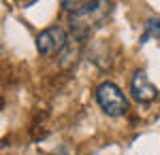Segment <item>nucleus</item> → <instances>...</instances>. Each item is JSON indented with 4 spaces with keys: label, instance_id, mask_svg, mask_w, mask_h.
<instances>
[{
    "label": "nucleus",
    "instance_id": "nucleus-1",
    "mask_svg": "<svg viewBox=\"0 0 160 155\" xmlns=\"http://www.w3.org/2000/svg\"><path fill=\"white\" fill-rule=\"evenodd\" d=\"M96 102L102 108L105 115L109 117H122L128 110V100L122 94V89L111 81H105L96 87Z\"/></svg>",
    "mask_w": 160,
    "mask_h": 155
},
{
    "label": "nucleus",
    "instance_id": "nucleus-2",
    "mask_svg": "<svg viewBox=\"0 0 160 155\" xmlns=\"http://www.w3.org/2000/svg\"><path fill=\"white\" fill-rule=\"evenodd\" d=\"M66 45H68V38L60 26H51L37 34V51L41 55H53V53L60 55Z\"/></svg>",
    "mask_w": 160,
    "mask_h": 155
},
{
    "label": "nucleus",
    "instance_id": "nucleus-3",
    "mask_svg": "<svg viewBox=\"0 0 160 155\" xmlns=\"http://www.w3.org/2000/svg\"><path fill=\"white\" fill-rule=\"evenodd\" d=\"M130 94L137 102H152L158 96V89L156 85H152L145 70H137L135 77L130 79Z\"/></svg>",
    "mask_w": 160,
    "mask_h": 155
},
{
    "label": "nucleus",
    "instance_id": "nucleus-4",
    "mask_svg": "<svg viewBox=\"0 0 160 155\" xmlns=\"http://www.w3.org/2000/svg\"><path fill=\"white\" fill-rule=\"evenodd\" d=\"M148 38H160V19L152 17L145 21V34L141 36V43H145Z\"/></svg>",
    "mask_w": 160,
    "mask_h": 155
}]
</instances>
